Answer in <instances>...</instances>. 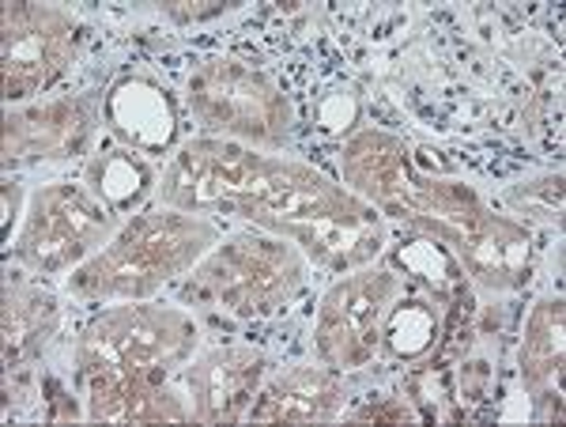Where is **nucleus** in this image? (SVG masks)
Wrapping results in <instances>:
<instances>
[{"label": "nucleus", "mask_w": 566, "mask_h": 427, "mask_svg": "<svg viewBox=\"0 0 566 427\" xmlns=\"http://www.w3.org/2000/svg\"><path fill=\"white\" fill-rule=\"evenodd\" d=\"M231 216L295 242L328 272L367 269L386 247V223L374 205L355 197L348 186H336L310 163L258 152L250 175L231 201Z\"/></svg>", "instance_id": "1"}, {"label": "nucleus", "mask_w": 566, "mask_h": 427, "mask_svg": "<svg viewBox=\"0 0 566 427\" xmlns=\"http://www.w3.org/2000/svg\"><path fill=\"white\" fill-rule=\"evenodd\" d=\"M219 242V227L205 216H186L175 208L140 212L106 242L95 258L72 269L69 292L91 303H140L197 269Z\"/></svg>", "instance_id": "2"}, {"label": "nucleus", "mask_w": 566, "mask_h": 427, "mask_svg": "<svg viewBox=\"0 0 566 427\" xmlns=\"http://www.w3.org/2000/svg\"><path fill=\"white\" fill-rule=\"evenodd\" d=\"M306 265V253L280 235H231L197 261L186 299L234 317H269L303 292Z\"/></svg>", "instance_id": "3"}, {"label": "nucleus", "mask_w": 566, "mask_h": 427, "mask_svg": "<svg viewBox=\"0 0 566 427\" xmlns=\"http://www.w3.org/2000/svg\"><path fill=\"white\" fill-rule=\"evenodd\" d=\"M186 103L208 133L245 148L276 152L291 136V103L283 87L239 58L200 61L186 80Z\"/></svg>", "instance_id": "4"}, {"label": "nucleus", "mask_w": 566, "mask_h": 427, "mask_svg": "<svg viewBox=\"0 0 566 427\" xmlns=\"http://www.w3.org/2000/svg\"><path fill=\"white\" fill-rule=\"evenodd\" d=\"M117 231H122V216L109 212L91 189L50 181L31 197L23 231L15 239V258L39 277H61L95 258Z\"/></svg>", "instance_id": "5"}, {"label": "nucleus", "mask_w": 566, "mask_h": 427, "mask_svg": "<svg viewBox=\"0 0 566 427\" xmlns=\"http://www.w3.org/2000/svg\"><path fill=\"white\" fill-rule=\"evenodd\" d=\"M197 348V322L178 306H151V303H125L103 311L84 330L76 348L80 375L103 367L122 371H159L189 360Z\"/></svg>", "instance_id": "6"}, {"label": "nucleus", "mask_w": 566, "mask_h": 427, "mask_svg": "<svg viewBox=\"0 0 566 427\" xmlns=\"http://www.w3.org/2000/svg\"><path fill=\"white\" fill-rule=\"evenodd\" d=\"M405 295V277L392 269H355L322 295L314 322V348L325 367L355 371L374 360L381 344V325L397 299Z\"/></svg>", "instance_id": "7"}, {"label": "nucleus", "mask_w": 566, "mask_h": 427, "mask_svg": "<svg viewBox=\"0 0 566 427\" xmlns=\"http://www.w3.org/2000/svg\"><path fill=\"white\" fill-rule=\"evenodd\" d=\"M76 53V20L65 8L53 4H27L12 0L4 4V98L27 103L42 87H50L72 65Z\"/></svg>", "instance_id": "8"}, {"label": "nucleus", "mask_w": 566, "mask_h": 427, "mask_svg": "<svg viewBox=\"0 0 566 427\" xmlns=\"http://www.w3.org/2000/svg\"><path fill=\"white\" fill-rule=\"evenodd\" d=\"M98 125V106L87 95L42 98V103L8 106L4 114V163L31 167L84 156Z\"/></svg>", "instance_id": "9"}, {"label": "nucleus", "mask_w": 566, "mask_h": 427, "mask_svg": "<svg viewBox=\"0 0 566 427\" xmlns=\"http://www.w3.org/2000/svg\"><path fill=\"white\" fill-rule=\"evenodd\" d=\"M269 375V356L245 344H227L197 356L186 367V386L193 397L197 424H239L250 416V405L258 397Z\"/></svg>", "instance_id": "10"}, {"label": "nucleus", "mask_w": 566, "mask_h": 427, "mask_svg": "<svg viewBox=\"0 0 566 427\" xmlns=\"http://www.w3.org/2000/svg\"><path fill=\"white\" fill-rule=\"evenodd\" d=\"M87 420L95 424H186L193 408L167 386L159 371H87Z\"/></svg>", "instance_id": "11"}, {"label": "nucleus", "mask_w": 566, "mask_h": 427, "mask_svg": "<svg viewBox=\"0 0 566 427\" xmlns=\"http://www.w3.org/2000/svg\"><path fill=\"white\" fill-rule=\"evenodd\" d=\"M103 117L122 148L144 159L167 156L178 144V103L151 76H122L103 98Z\"/></svg>", "instance_id": "12"}, {"label": "nucleus", "mask_w": 566, "mask_h": 427, "mask_svg": "<svg viewBox=\"0 0 566 427\" xmlns=\"http://www.w3.org/2000/svg\"><path fill=\"white\" fill-rule=\"evenodd\" d=\"M450 250L483 292H514L528 280V265H533L528 231L510 216H495L491 208Z\"/></svg>", "instance_id": "13"}, {"label": "nucleus", "mask_w": 566, "mask_h": 427, "mask_svg": "<svg viewBox=\"0 0 566 427\" xmlns=\"http://www.w3.org/2000/svg\"><path fill=\"white\" fill-rule=\"evenodd\" d=\"M412 175H416V159L408 156L405 140H397V136L381 129L355 133L340 148L344 186L386 216H397L408 186H412Z\"/></svg>", "instance_id": "14"}, {"label": "nucleus", "mask_w": 566, "mask_h": 427, "mask_svg": "<svg viewBox=\"0 0 566 427\" xmlns=\"http://www.w3.org/2000/svg\"><path fill=\"white\" fill-rule=\"evenodd\" d=\"M566 303L563 295H547L533 306L517 348V371L528 402L541 420L563 416V363H566Z\"/></svg>", "instance_id": "15"}, {"label": "nucleus", "mask_w": 566, "mask_h": 427, "mask_svg": "<svg viewBox=\"0 0 566 427\" xmlns=\"http://www.w3.org/2000/svg\"><path fill=\"white\" fill-rule=\"evenodd\" d=\"M344 416V383L333 367L298 363L269 378L250 405L253 424H328Z\"/></svg>", "instance_id": "16"}, {"label": "nucleus", "mask_w": 566, "mask_h": 427, "mask_svg": "<svg viewBox=\"0 0 566 427\" xmlns=\"http://www.w3.org/2000/svg\"><path fill=\"white\" fill-rule=\"evenodd\" d=\"M61 325V306L34 284L4 288V367H23L50 344Z\"/></svg>", "instance_id": "17"}, {"label": "nucleus", "mask_w": 566, "mask_h": 427, "mask_svg": "<svg viewBox=\"0 0 566 427\" xmlns=\"http://www.w3.org/2000/svg\"><path fill=\"white\" fill-rule=\"evenodd\" d=\"M87 186L91 194L103 201L114 216L133 212L144 197L151 194L159 181H155L151 163L144 156H136L129 148H114L106 156H95L87 167Z\"/></svg>", "instance_id": "18"}, {"label": "nucleus", "mask_w": 566, "mask_h": 427, "mask_svg": "<svg viewBox=\"0 0 566 427\" xmlns=\"http://www.w3.org/2000/svg\"><path fill=\"white\" fill-rule=\"evenodd\" d=\"M434 341H438V314H434L431 299L400 295L386 314L378 348H386L392 360L412 363L419 356H427V352L434 348Z\"/></svg>", "instance_id": "19"}, {"label": "nucleus", "mask_w": 566, "mask_h": 427, "mask_svg": "<svg viewBox=\"0 0 566 427\" xmlns=\"http://www.w3.org/2000/svg\"><path fill=\"white\" fill-rule=\"evenodd\" d=\"M502 201L514 216H525V220L541 223V227H563V175H536L525 181H514V186L502 194Z\"/></svg>", "instance_id": "20"}, {"label": "nucleus", "mask_w": 566, "mask_h": 427, "mask_svg": "<svg viewBox=\"0 0 566 427\" xmlns=\"http://www.w3.org/2000/svg\"><path fill=\"white\" fill-rule=\"evenodd\" d=\"M163 15L175 23H200V20H216V15L234 12L239 4H227V0H170V4H159Z\"/></svg>", "instance_id": "21"}, {"label": "nucleus", "mask_w": 566, "mask_h": 427, "mask_svg": "<svg viewBox=\"0 0 566 427\" xmlns=\"http://www.w3.org/2000/svg\"><path fill=\"white\" fill-rule=\"evenodd\" d=\"M348 420L352 424H405V420H416V413L405 405V397H381V402H374V405L355 408Z\"/></svg>", "instance_id": "22"}, {"label": "nucleus", "mask_w": 566, "mask_h": 427, "mask_svg": "<svg viewBox=\"0 0 566 427\" xmlns=\"http://www.w3.org/2000/svg\"><path fill=\"white\" fill-rule=\"evenodd\" d=\"M20 201H23V189L8 181L4 186V242H12V223L20 216Z\"/></svg>", "instance_id": "23"}]
</instances>
